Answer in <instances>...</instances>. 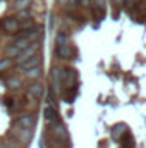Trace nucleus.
<instances>
[{
    "instance_id": "nucleus-6",
    "label": "nucleus",
    "mask_w": 146,
    "mask_h": 148,
    "mask_svg": "<svg viewBox=\"0 0 146 148\" xmlns=\"http://www.w3.org/2000/svg\"><path fill=\"white\" fill-rule=\"evenodd\" d=\"M40 64H41V55L36 53L35 57H31V59L24 60V62H23V64H19L17 67H19L21 71H28V69H33V67H40Z\"/></svg>"
},
{
    "instance_id": "nucleus-11",
    "label": "nucleus",
    "mask_w": 146,
    "mask_h": 148,
    "mask_svg": "<svg viewBox=\"0 0 146 148\" xmlns=\"http://www.w3.org/2000/svg\"><path fill=\"white\" fill-rule=\"evenodd\" d=\"M124 133H126V124H122V122H119L112 127V138L113 140H119L120 134H124Z\"/></svg>"
},
{
    "instance_id": "nucleus-22",
    "label": "nucleus",
    "mask_w": 146,
    "mask_h": 148,
    "mask_svg": "<svg viewBox=\"0 0 146 148\" xmlns=\"http://www.w3.org/2000/svg\"><path fill=\"white\" fill-rule=\"evenodd\" d=\"M76 3H81V5H88V3H91V0H74Z\"/></svg>"
},
{
    "instance_id": "nucleus-7",
    "label": "nucleus",
    "mask_w": 146,
    "mask_h": 148,
    "mask_svg": "<svg viewBox=\"0 0 146 148\" xmlns=\"http://www.w3.org/2000/svg\"><path fill=\"white\" fill-rule=\"evenodd\" d=\"M2 28L5 33H16L19 29V21L16 17H5L3 23H2Z\"/></svg>"
},
{
    "instance_id": "nucleus-2",
    "label": "nucleus",
    "mask_w": 146,
    "mask_h": 148,
    "mask_svg": "<svg viewBox=\"0 0 146 148\" xmlns=\"http://www.w3.org/2000/svg\"><path fill=\"white\" fill-rule=\"evenodd\" d=\"M31 129H23V127H12L10 131H9V138H12V140H16L17 143H21L23 147L26 145V143H29V140H31Z\"/></svg>"
},
{
    "instance_id": "nucleus-13",
    "label": "nucleus",
    "mask_w": 146,
    "mask_h": 148,
    "mask_svg": "<svg viewBox=\"0 0 146 148\" xmlns=\"http://www.w3.org/2000/svg\"><path fill=\"white\" fill-rule=\"evenodd\" d=\"M12 45H14V47H17L19 50H24V48H28V47H29L31 43H29V40H28V38L19 36L17 40H16V41H14V43H12Z\"/></svg>"
},
{
    "instance_id": "nucleus-17",
    "label": "nucleus",
    "mask_w": 146,
    "mask_h": 148,
    "mask_svg": "<svg viewBox=\"0 0 146 148\" xmlns=\"http://www.w3.org/2000/svg\"><path fill=\"white\" fill-rule=\"evenodd\" d=\"M57 45H71V36L67 33H59L57 35Z\"/></svg>"
},
{
    "instance_id": "nucleus-24",
    "label": "nucleus",
    "mask_w": 146,
    "mask_h": 148,
    "mask_svg": "<svg viewBox=\"0 0 146 148\" xmlns=\"http://www.w3.org/2000/svg\"><path fill=\"white\" fill-rule=\"evenodd\" d=\"M0 148H12L10 145H7V143H0Z\"/></svg>"
},
{
    "instance_id": "nucleus-4",
    "label": "nucleus",
    "mask_w": 146,
    "mask_h": 148,
    "mask_svg": "<svg viewBox=\"0 0 146 148\" xmlns=\"http://www.w3.org/2000/svg\"><path fill=\"white\" fill-rule=\"evenodd\" d=\"M38 50H40V43H31V45H29L28 48H24V50H23V52L19 53L17 60H16V62H17V66H19V64H23L24 60H28V59L35 57V55L38 53Z\"/></svg>"
},
{
    "instance_id": "nucleus-15",
    "label": "nucleus",
    "mask_w": 146,
    "mask_h": 148,
    "mask_svg": "<svg viewBox=\"0 0 146 148\" xmlns=\"http://www.w3.org/2000/svg\"><path fill=\"white\" fill-rule=\"evenodd\" d=\"M23 50H19L17 47H14V45H10V47H7L5 48V55H7V59H12V57H19V53H21Z\"/></svg>"
},
{
    "instance_id": "nucleus-20",
    "label": "nucleus",
    "mask_w": 146,
    "mask_h": 148,
    "mask_svg": "<svg viewBox=\"0 0 146 148\" xmlns=\"http://www.w3.org/2000/svg\"><path fill=\"white\" fill-rule=\"evenodd\" d=\"M17 17H26V19H29V17H31L29 9H26V10H19V12H17ZM17 17H16V19H17Z\"/></svg>"
},
{
    "instance_id": "nucleus-14",
    "label": "nucleus",
    "mask_w": 146,
    "mask_h": 148,
    "mask_svg": "<svg viewBox=\"0 0 146 148\" xmlns=\"http://www.w3.org/2000/svg\"><path fill=\"white\" fill-rule=\"evenodd\" d=\"M26 77H29V79H38L40 76H41V67H33V69H28V71H23Z\"/></svg>"
},
{
    "instance_id": "nucleus-16",
    "label": "nucleus",
    "mask_w": 146,
    "mask_h": 148,
    "mask_svg": "<svg viewBox=\"0 0 146 148\" xmlns=\"http://www.w3.org/2000/svg\"><path fill=\"white\" fill-rule=\"evenodd\" d=\"M5 86H7V88H10V90L19 88V86H21V79H19V77H16V76H12V77H9V79L5 81Z\"/></svg>"
},
{
    "instance_id": "nucleus-12",
    "label": "nucleus",
    "mask_w": 146,
    "mask_h": 148,
    "mask_svg": "<svg viewBox=\"0 0 146 148\" xmlns=\"http://www.w3.org/2000/svg\"><path fill=\"white\" fill-rule=\"evenodd\" d=\"M29 5H31V0H14V3H12L14 10H17V12L29 9Z\"/></svg>"
},
{
    "instance_id": "nucleus-19",
    "label": "nucleus",
    "mask_w": 146,
    "mask_h": 148,
    "mask_svg": "<svg viewBox=\"0 0 146 148\" xmlns=\"http://www.w3.org/2000/svg\"><path fill=\"white\" fill-rule=\"evenodd\" d=\"M33 24H35V23H33V19L29 17V19H24L23 23H19V28H23V31H26L28 28H33Z\"/></svg>"
},
{
    "instance_id": "nucleus-1",
    "label": "nucleus",
    "mask_w": 146,
    "mask_h": 148,
    "mask_svg": "<svg viewBox=\"0 0 146 148\" xmlns=\"http://www.w3.org/2000/svg\"><path fill=\"white\" fill-rule=\"evenodd\" d=\"M53 126V136H55V140H57V143L59 145H62V147H67L69 145V131H67V127L60 122V121H57L55 124H52Z\"/></svg>"
},
{
    "instance_id": "nucleus-9",
    "label": "nucleus",
    "mask_w": 146,
    "mask_h": 148,
    "mask_svg": "<svg viewBox=\"0 0 146 148\" xmlns=\"http://www.w3.org/2000/svg\"><path fill=\"white\" fill-rule=\"evenodd\" d=\"M55 53L60 57V59H71L74 55V48L71 45H57V50Z\"/></svg>"
},
{
    "instance_id": "nucleus-8",
    "label": "nucleus",
    "mask_w": 146,
    "mask_h": 148,
    "mask_svg": "<svg viewBox=\"0 0 146 148\" xmlns=\"http://www.w3.org/2000/svg\"><path fill=\"white\" fill-rule=\"evenodd\" d=\"M43 117H45V121L52 126V124H55L57 121H59V112H57V109L55 107H46L45 110H43Z\"/></svg>"
},
{
    "instance_id": "nucleus-10",
    "label": "nucleus",
    "mask_w": 146,
    "mask_h": 148,
    "mask_svg": "<svg viewBox=\"0 0 146 148\" xmlns=\"http://www.w3.org/2000/svg\"><path fill=\"white\" fill-rule=\"evenodd\" d=\"M64 83L67 84V86H71V84H76V81H77V73L71 69V67H64Z\"/></svg>"
},
{
    "instance_id": "nucleus-23",
    "label": "nucleus",
    "mask_w": 146,
    "mask_h": 148,
    "mask_svg": "<svg viewBox=\"0 0 146 148\" xmlns=\"http://www.w3.org/2000/svg\"><path fill=\"white\" fill-rule=\"evenodd\" d=\"M60 5H65V3H71V0H57Z\"/></svg>"
},
{
    "instance_id": "nucleus-26",
    "label": "nucleus",
    "mask_w": 146,
    "mask_h": 148,
    "mask_svg": "<svg viewBox=\"0 0 146 148\" xmlns=\"http://www.w3.org/2000/svg\"><path fill=\"white\" fill-rule=\"evenodd\" d=\"M57 148H62V147H57Z\"/></svg>"
},
{
    "instance_id": "nucleus-3",
    "label": "nucleus",
    "mask_w": 146,
    "mask_h": 148,
    "mask_svg": "<svg viewBox=\"0 0 146 148\" xmlns=\"http://www.w3.org/2000/svg\"><path fill=\"white\" fill-rule=\"evenodd\" d=\"M16 126L17 127H23V129H33L36 126V117L33 114H24V115L17 117Z\"/></svg>"
},
{
    "instance_id": "nucleus-21",
    "label": "nucleus",
    "mask_w": 146,
    "mask_h": 148,
    "mask_svg": "<svg viewBox=\"0 0 146 148\" xmlns=\"http://www.w3.org/2000/svg\"><path fill=\"white\" fill-rule=\"evenodd\" d=\"M96 5H98L100 9H103V7L107 5V0H96Z\"/></svg>"
},
{
    "instance_id": "nucleus-18",
    "label": "nucleus",
    "mask_w": 146,
    "mask_h": 148,
    "mask_svg": "<svg viewBox=\"0 0 146 148\" xmlns=\"http://www.w3.org/2000/svg\"><path fill=\"white\" fill-rule=\"evenodd\" d=\"M12 59H3V60H0V71L3 73V71H7V69H10L12 67Z\"/></svg>"
},
{
    "instance_id": "nucleus-25",
    "label": "nucleus",
    "mask_w": 146,
    "mask_h": 148,
    "mask_svg": "<svg viewBox=\"0 0 146 148\" xmlns=\"http://www.w3.org/2000/svg\"><path fill=\"white\" fill-rule=\"evenodd\" d=\"M115 2H117V3H122V2H126V0H115Z\"/></svg>"
},
{
    "instance_id": "nucleus-5",
    "label": "nucleus",
    "mask_w": 146,
    "mask_h": 148,
    "mask_svg": "<svg viewBox=\"0 0 146 148\" xmlns=\"http://www.w3.org/2000/svg\"><path fill=\"white\" fill-rule=\"evenodd\" d=\"M43 95H45V86H43V84H40V83H35V84H31V86L28 88V97H29V98H33L35 102L40 100Z\"/></svg>"
}]
</instances>
